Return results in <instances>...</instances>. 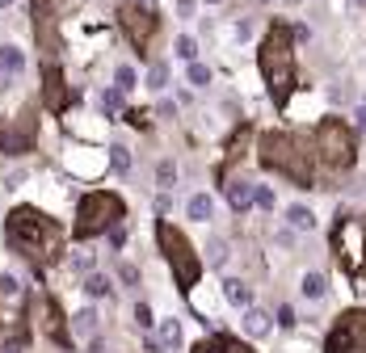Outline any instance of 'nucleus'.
I'll return each mask as SVG.
<instances>
[{
    "label": "nucleus",
    "mask_w": 366,
    "mask_h": 353,
    "mask_svg": "<svg viewBox=\"0 0 366 353\" xmlns=\"http://www.w3.org/2000/svg\"><path fill=\"white\" fill-rule=\"evenodd\" d=\"M5 244L21 252L26 261H34L38 269H46L64 257V227L51 215H42L38 207H17L5 219Z\"/></svg>",
    "instance_id": "f257e3e1"
},
{
    "label": "nucleus",
    "mask_w": 366,
    "mask_h": 353,
    "mask_svg": "<svg viewBox=\"0 0 366 353\" xmlns=\"http://www.w3.org/2000/svg\"><path fill=\"white\" fill-rule=\"evenodd\" d=\"M257 68L266 76V88H270V101L278 110L291 106V97L299 88V76H295V50H291V26L286 21H274L266 30L257 46Z\"/></svg>",
    "instance_id": "f03ea898"
},
{
    "label": "nucleus",
    "mask_w": 366,
    "mask_h": 353,
    "mask_svg": "<svg viewBox=\"0 0 366 353\" xmlns=\"http://www.w3.org/2000/svg\"><path fill=\"white\" fill-rule=\"evenodd\" d=\"M257 156H261V164H266L270 173H278V177H286L291 185H299V189H316V160L320 156H311V151L303 147V139L299 135H286V131H266L257 139Z\"/></svg>",
    "instance_id": "7ed1b4c3"
},
{
    "label": "nucleus",
    "mask_w": 366,
    "mask_h": 353,
    "mask_svg": "<svg viewBox=\"0 0 366 353\" xmlns=\"http://www.w3.org/2000/svg\"><path fill=\"white\" fill-rule=\"evenodd\" d=\"M329 244L337 252L341 269L354 278V290H362V282H366V215H349V211L337 215Z\"/></svg>",
    "instance_id": "20e7f679"
},
{
    "label": "nucleus",
    "mask_w": 366,
    "mask_h": 353,
    "mask_svg": "<svg viewBox=\"0 0 366 353\" xmlns=\"http://www.w3.org/2000/svg\"><path fill=\"white\" fill-rule=\"evenodd\" d=\"M156 240H161V252H165V261L173 265V282L181 294H190L202 278V261H198V252L190 244V236L181 227H173L169 219H156Z\"/></svg>",
    "instance_id": "39448f33"
},
{
    "label": "nucleus",
    "mask_w": 366,
    "mask_h": 353,
    "mask_svg": "<svg viewBox=\"0 0 366 353\" xmlns=\"http://www.w3.org/2000/svg\"><path fill=\"white\" fill-rule=\"evenodd\" d=\"M127 219V202L110 189H93L80 198V207H76V227L72 236L76 240H93V236H106L110 227H118Z\"/></svg>",
    "instance_id": "423d86ee"
},
{
    "label": "nucleus",
    "mask_w": 366,
    "mask_h": 353,
    "mask_svg": "<svg viewBox=\"0 0 366 353\" xmlns=\"http://www.w3.org/2000/svg\"><path fill=\"white\" fill-rule=\"evenodd\" d=\"M316 156H320L324 169L349 173V169L358 164V131H354L345 118L329 114L324 122H316Z\"/></svg>",
    "instance_id": "0eeeda50"
},
{
    "label": "nucleus",
    "mask_w": 366,
    "mask_h": 353,
    "mask_svg": "<svg viewBox=\"0 0 366 353\" xmlns=\"http://www.w3.org/2000/svg\"><path fill=\"white\" fill-rule=\"evenodd\" d=\"M324 353H366V307H349L324 336Z\"/></svg>",
    "instance_id": "6e6552de"
},
{
    "label": "nucleus",
    "mask_w": 366,
    "mask_h": 353,
    "mask_svg": "<svg viewBox=\"0 0 366 353\" xmlns=\"http://www.w3.org/2000/svg\"><path fill=\"white\" fill-rule=\"evenodd\" d=\"M118 26H122V34L131 38V46L143 55V50L152 46V38H156V30H161V17H156L152 5H139V0H131V5L118 9Z\"/></svg>",
    "instance_id": "1a4fd4ad"
},
{
    "label": "nucleus",
    "mask_w": 366,
    "mask_h": 353,
    "mask_svg": "<svg viewBox=\"0 0 366 353\" xmlns=\"http://www.w3.org/2000/svg\"><path fill=\"white\" fill-rule=\"evenodd\" d=\"M34 139H38L34 114H21L17 122L0 126V151H5V156H26V151H34Z\"/></svg>",
    "instance_id": "9d476101"
},
{
    "label": "nucleus",
    "mask_w": 366,
    "mask_h": 353,
    "mask_svg": "<svg viewBox=\"0 0 366 353\" xmlns=\"http://www.w3.org/2000/svg\"><path fill=\"white\" fill-rule=\"evenodd\" d=\"M34 316H38V324H42V332L55 341V345H72V332H68V324H64V312H60V303L51 298V294H42L38 303H34Z\"/></svg>",
    "instance_id": "9b49d317"
},
{
    "label": "nucleus",
    "mask_w": 366,
    "mask_h": 353,
    "mask_svg": "<svg viewBox=\"0 0 366 353\" xmlns=\"http://www.w3.org/2000/svg\"><path fill=\"white\" fill-rule=\"evenodd\" d=\"M42 106L51 110V114H64L68 110V101H72V93H68V80H64V72L55 68V64H46V72H42Z\"/></svg>",
    "instance_id": "f8f14e48"
},
{
    "label": "nucleus",
    "mask_w": 366,
    "mask_h": 353,
    "mask_svg": "<svg viewBox=\"0 0 366 353\" xmlns=\"http://www.w3.org/2000/svg\"><path fill=\"white\" fill-rule=\"evenodd\" d=\"M253 139H257V126H253V122H240V126H236V135L228 139V156H223V164H219V177H223L236 160H244V151H248V143H253Z\"/></svg>",
    "instance_id": "ddd939ff"
},
{
    "label": "nucleus",
    "mask_w": 366,
    "mask_h": 353,
    "mask_svg": "<svg viewBox=\"0 0 366 353\" xmlns=\"http://www.w3.org/2000/svg\"><path fill=\"white\" fill-rule=\"evenodd\" d=\"M190 353H253L248 345H240L236 336H228V332H211V336H202Z\"/></svg>",
    "instance_id": "4468645a"
},
{
    "label": "nucleus",
    "mask_w": 366,
    "mask_h": 353,
    "mask_svg": "<svg viewBox=\"0 0 366 353\" xmlns=\"http://www.w3.org/2000/svg\"><path fill=\"white\" fill-rule=\"evenodd\" d=\"M228 202H232V211H248L253 202H257V185H248V181H228Z\"/></svg>",
    "instance_id": "2eb2a0df"
},
{
    "label": "nucleus",
    "mask_w": 366,
    "mask_h": 353,
    "mask_svg": "<svg viewBox=\"0 0 366 353\" xmlns=\"http://www.w3.org/2000/svg\"><path fill=\"white\" fill-rule=\"evenodd\" d=\"M223 298L236 303V307H253V290H248V282H240V278H228V282H223Z\"/></svg>",
    "instance_id": "dca6fc26"
},
{
    "label": "nucleus",
    "mask_w": 366,
    "mask_h": 353,
    "mask_svg": "<svg viewBox=\"0 0 366 353\" xmlns=\"http://www.w3.org/2000/svg\"><path fill=\"white\" fill-rule=\"evenodd\" d=\"M0 72L5 76H21L26 72V55L17 46H0Z\"/></svg>",
    "instance_id": "f3484780"
},
{
    "label": "nucleus",
    "mask_w": 366,
    "mask_h": 353,
    "mask_svg": "<svg viewBox=\"0 0 366 353\" xmlns=\"http://www.w3.org/2000/svg\"><path fill=\"white\" fill-rule=\"evenodd\" d=\"M244 332L248 336H266L270 332V316L261 307H244Z\"/></svg>",
    "instance_id": "a211bd4d"
},
{
    "label": "nucleus",
    "mask_w": 366,
    "mask_h": 353,
    "mask_svg": "<svg viewBox=\"0 0 366 353\" xmlns=\"http://www.w3.org/2000/svg\"><path fill=\"white\" fill-rule=\"evenodd\" d=\"M185 211H190V219H194V223H206V219H211V211H215V202L206 198V193H194V198L185 202Z\"/></svg>",
    "instance_id": "6ab92c4d"
},
{
    "label": "nucleus",
    "mask_w": 366,
    "mask_h": 353,
    "mask_svg": "<svg viewBox=\"0 0 366 353\" xmlns=\"http://www.w3.org/2000/svg\"><path fill=\"white\" fill-rule=\"evenodd\" d=\"M286 219H291V227H295V231H311V227H316V215H311L307 207H291V211H286Z\"/></svg>",
    "instance_id": "aec40b11"
},
{
    "label": "nucleus",
    "mask_w": 366,
    "mask_h": 353,
    "mask_svg": "<svg viewBox=\"0 0 366 353\" xmlns=\"http://www.w3.org/2000/svg\"><path fill=\"white\" fill-rule=\"evenodd\" d=\"M84 290H89V298H106V294H110V278H101V274H89Z\"/></svg>",
    "instance_id": "412c9836"
},
{
    "label": "nucleus",
    "mask_w": 366,
    "mask_h": 353,
    "mask_svg": "<svg viewBox=\"0 0 366 353\" xmlns=\"http://www.w3.org/2000/svg\"><path fill=\"white\" fill-rule=\"evenodd\" d=\"M324 290H329V282H324L320 274H307V278H303V294H307V298H320Z\"/></svg>",
    "instance_id": "4be33fe9"
},
{
    "label": "nucleus",
    "mask_w": 366,
    "mask_h": 353,
    "mask_svg": "<svg viewBox=\"0 0 366 353\" xmlns=\"http://www.w3.org/2000/svg\"><path fill=\"white\" fill-rule=\"evenodd\" d=\"M72 328H76V332H80V336H93V332H97V316H93V312H89V307H84V312H80V316H76V320H72Z\"/></svg>",
    "instance_id": "5701e85b"
},
{
    "label": "nucleus",
    "mask_w": 366,
    "mask_h": 353,
    "mask_svg": "<svg viewBox=\"0 0 366 353\" xmlns=\"http://www.w3.org/2000/svg\"><path fill=\"white\" fill-rule=\"evenodd\" d=\"M161 345H169V349L181 345V324H177V320H165V324H161Z\"/></svg>",
    "instance_id": "b1692460"
},
{
    "label": "nucleus",
    "mask_w": 366,
    "mask_h": 353,
    "mask_svg": "<svg viewBox=\"0 0 366 353\" xmlns=\"http://www.w3.org/2000/svg\"><path fill=\"white\" fill-rule=\"evenodd\" d=\"M190 84H194V88H206V84H211V68L194 59V64H190Z\"/></svg>",
    "instance_id": "393cba45"
},
{
    "label": "nucleus",
    "mask_w": 366,
    "mask_h": 353,
    "mask_svg": "<svg viewBox=\"0 0 366 353\" xmlns=\"http://www.w3.org/2000/svg\"><path fill=\"white\" fill-rule=\"evenodd\" d=\"M147 84L161 93L165 84H169V64H152V72H147Z\"/></svg>",
    "instance_id": "a878e982"
},
{
    "label": "nucleus",
    "mask_w": 366,
    "mask_h": 353,
    "mask_svg": "<svg viewBox=\"0 0 366 353\" xmlns=\"http://www.w3.org/2000/svg\"><path fill=\"white\" fill-rule=\"evenodd\" d=\"M177 55H181L185 64H194V59H198V42H194L190 34H181V38H177Z\"/></svg>",
    "instance_id": "bb28decb"
},
{
    "label": "nucleus",
    "mask_w": 366,
    "mask_h": 353,
    "mask_svg": "<svg viewBox=\"0 0 366 353\" xmlns=\"http://www.w3.org/2000/svg\"><path fill=\"white\" fill-rule=\"evenodd\" d=\"M110 164H114L118 173H127V169H131V151H127L122 143H118V147H110Z\"/></svg>",
    "instance_id": "cd10ccee"
},
{
    "label": "nucleus",
    "mask_w": 366,
    "mask_h": 353,
    "mask_svg": "<svg viewBox=\"0 0 366 353\" xmlns=\"http://www.w3.org/2000/svg\"><path fill=\"white\" fill-rule=\"evenodd\" d=\"M114 84H118L122 93H131V88H135V68H127V64H122V68L114 72Z\"/></svg>",
    "instance_id": "c85d7f7f"
},
{
    "label": "nucleus",
    "mask_w": 366,
    "mask_h": 353,
    "mask_svg": "<svg viewBox=\"0 0 366 353\" xmlns=\"http://www.w3.org/2000/svg\"><path fill=\"white\" fill-rule=\"evenodd\" d=\"M17 294H21L17 278H13V274H0V298H17Z\"/></svg>",
    "instance_id": "c756f323"
},
{
    "label": "nucleus",
    "mask_w": 366,
    "mask_h": 353,
    "mask_svg": "<svg viewBox=\"0 0 366 353\" xmlns=\"http://www.w3.org/2000/svg\"><path fill=\"white\" fill-rule=\"evenodd\" d=\"M118 106H122V88L101 93V110H106V114H118Z\"/></svg>",
    "instance_id": "7c9ffc66"
},
{
    "label": "nucleus",
    "mask_w": 366,
    "mask_h": 353,
    "mask_svg": "<svg viewBox=\"0 0 366 353\" xmlns=\"http://www.w3.org/2000/svg\"><path fill=\"white\" fill-rule=\"evenodd\" d=\"M156 177H161V185L169 189V185L177 181V169H173V160H161V169H156Z\"/></svg>",
    "instance_id": "2f4dec72"
},
{
    "label": "nucleus",
    "mask_w": 366,
    "mask_h": 353,
    "mask_svg": "<svg viewBox=\"0 0 366 353\" xmlns=\"http://www.w3.org/2000/svg\"><path fill=\"white\" fill-rule=\"evenodd\" d=\"M257 207H261V211H274V189L257 185Z\"/></svg>",
    "instance_id": "473e14b6"
},
{
    "label": "nucleus",
    "mask_w": 366,
    "mask_h": 353,
    "mask_svg": "<svg viewBox=\"0 0 366 353\" xmlns=\"http://www.w3.org/2000/svg\"><path fill=\"white\" fill-rule=\"evenodd\" d=\"M135 320H139V328H152L156 320H152V307H147V303H139V307H135Z\"/></svg>",
    "instance_id": "72a5a7b5"
},
{
    "label": "nucleus",
    "mask_w": 366,
    "mask_h": 353,
    "mask_svg": "<svg viewBox=\"0 0 366 353\" xmlns=\"http://www.w3.org/2000/svg\"><path fill=\"white\" fill-rule=\"evenodd\" d=\"M110 244H114V248H122V244H127V227H122V223H118V227H110Z\"/></svg>",
    "instance_id": "f704fd0d"
},
{
    "label": "nucleus",
    "mask_w": 366,
    "mask_h": 353,
    "mask_svg": "<svg viewBox=\"0 0 366 353\" xmlns=\"http://www.w3.org/2000/svg\"><path fill=\"white\" fill-rule=\"evenodd\" d=\"M118 274H122V282H131V286H135V282H139V269H135V265H122V269H118Z\"/></svg>",
    "instance_id": "c9c22d12"
},
{
    "label": "nucleus",
    "mask_w": 366,
    "mask_h": 353,
    "mask_svg": "<svg viewBox=\"0 0 366 353\" xmlns=\"http://www.w3.org/2000/svg\"><path fill=\"white\" fill-rule=\"evenodd\" d=\"M72 265H76V269H93V252H80V257H76Z\"/></svg>",
    "instance_id": "e433bc0d"
},
{
    "label": "nucleus",
    "mask_w": 366,
    "mask_h": 353,
    "mask_svg": "<svg viewBox=\"0 0 366 353\" xmlns=\"http://www.w3.org/2000/svg\"><path fill=\"white\" fill-rule=\"evenodd\" d=\"M278 324H282V328H291V324H295V312H291V307H282V312H278Z\"/></svg>",
    "instance_id": "4c0bfd02"
},
{
    "label": "nucleus",
    "mask_w": 366,
    "mask_h": 353,
    "mask_svg": "<svg viewBox=\"0 0 366 353\" xmlns=\"http://www.w3.org/2000/svg\"><path fill=\"white\" fill-rule=\"evenodd\" d=\"M177 13L181 17H194V0H177Z\"/></svg>",
    "instance_id": "58836bf2"
},
{
    "label": "nucleus",
    "mask_w": 366,
    "mask_h": 353,
    "mask_svg": "<svg viewBox=\"0 0 366 353\" xmlns=\"http://www.w3.org/2000/svg\"><path fill=\"white\" fill-rule=\"evenodd\" d=\"M9 5H13V0H0V9H9Z\"/></svg>",
    "instance_id": "ea45409f"
},
{
    "label": "nucleus",
    "mask_w": 366,
    "mask_h": 353,
    "mask_svg": "<svg viewBox=\"0 0 366 353\" xmlns=\"http://www.w3.org/2000/svg\"><path fill=\"white\" fill-rule=\"evenodd\" d=\"M139 5H156V0H139Z\"/></svg>",
    "instance_id": "a19ab883"
},
{
    "label": "nucleus",
    "mask_w": 366,
    "mask_h": 353,
    "mask_svg": "<svg viewBox=\"0 0 366 353\" xmlns=\"http://www.w3.org/2000/svg\"><path fill=\"white\" fill-rule=\"evenodd\" d=\"M211 5H219V0H211Z\"/></svg>",
    "instance_id": "79ce46f5"
},
{
    "label": "nucleus",
    "mask_w": 366,
    "mask_h": 353,
    "mask_svg": "<svg viewBox=\"0 0 366 353\" xmlns=\"http://www.w3.org/2000/svg\"><path fill=\"white\" fill-rule=\"evenodd\" d=\"M0 328H5V320H0Z\"/></svg>",
    "instance_id": "37998d69"
},
{
    "label": "nucleus",
    "mask_w": 366,
    "mask_h": 353,
    "mask_svg": "<svg viewBox=\"0 0 366 353\" xmlns=\"http://www.w3.org/2000/svg\"><path fill=\"white\" fill-rule=\"evenodd\" d=\"M362 5H366V0H362Z\"/></svg>",
    "instance_id": "c03bdc74"
}]
</instances>
